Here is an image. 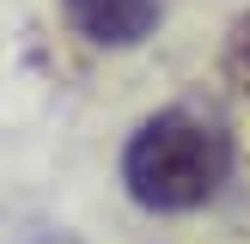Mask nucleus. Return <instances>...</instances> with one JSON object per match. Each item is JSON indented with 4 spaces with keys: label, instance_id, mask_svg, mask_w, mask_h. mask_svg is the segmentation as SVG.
<instances>
[{
    "label": "nucleus",
    "instance_id": "obj_1",
    "mask_svg": "<svg viewBox=\"0 0 250 244\" xmlns=\"http://www.w3.org/2000/svg\"><path fill=\"white\" fill-rule=\"evenodd\" d=\"M226 177H232V134L189 104L146 116L122 146V189L146 214L208 207L226 189Z\"/></svg>",
    "mask_w": 250,
    "mask_h": 244
},
{
    "label": "nucleus",
    "instance_id": "obj_2",
    "mask_svg": "<svg viewBox=\"0 0 250 244\" xmlns=\"http://www.w3.org/2000/svg\"><path fill=\"white\" fill-rule=\"evenodd\" d=\"M61 6H67L73 31L98 49H134L159 24V0H61Z\"/></svg>",
    "mask_w": 250,
    "mask_h": 244
},
{
    "label": "nucleus",
    "instance_id": "obj_3",
    "mask_svg": "<svg viewBox=\"0 0 250 244\" xmlns=\"http://www.w3.org/2000/svg\"><path fill=\"white\" fill-rule=\"evenodd\" d=\"M226 67H232V80H238L244 92H250V19L238 24V31H232V49H226Z\"/></svg>",
    "mask_w": 250,
    "mask_h": 244
},
{
    "label": "nucleus",
    "instance_id": "obj_4",
    "mask_svg": "<svg viewBox=\"0 0 250 244\" xmlns=\"http://www.w3.org/2000/svg\"><path fill=\"white\" fill-rule=\"evenodd\" d=\"M37 244H80V238H73V232H43Z\"/></svg>",
    "mask_w": 250,
    "mask_h": 244
}]
</instances>
